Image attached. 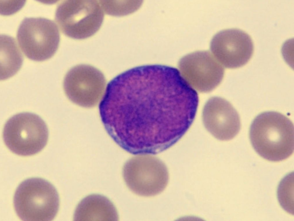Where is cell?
<instances>
[{"label": "cell", "mask_w": 294, "mask_h": 221, "mask_svg": "<svg viewBox=\"0 0 294 221\" xmlns=\"http://www.w3.org/2000/svg\"><path fill=\"white\" fill-rule=\"evenodd\" d=\"M104 18L99 1L65 0L56 9L55 19L66 36L77 39L89 37L100 28Z\"/></svg>", "instance_id": "5"}, {"label": "cell", "mask_w": 294, "mask_h": 221, "mask_svg": "<svg viewBox=\"0 0 294 221\" xmlns=\"http://www.w3.org/2000/svg\"><path fill=\"white\" fill-rule=\"evenodd\" d=\"M249 136L256 152L268 161H282L293 152V123L279 112H265L257 116L251 124Z\"/></svg>", "instance_id": "2"}, {"label": "cell", "mask_w": 294, "mask_h": 221, "mask_svg": "<svg viewBox=\"0 0 294 221\" xmlns=\"http://www.w3.org/2000/svg\"><path fill=\"white\" fill-rule=\"evenodd\" d=\"M178 67L185 80L192 87L202 92L216 88L222 81L224 69L210 52L197 51L179 60Z\"/></svg>", "instance_id": "9"}, {"label": "cell", "mask_w": 294, "mask_h": 221, "mask_svg": "<svg viewBox=\"0 0 294 221\" xmlns=\"http://www.w3.org/2000/svg\"><path fill=\"white\" fill-rule=\"evenodd\" d=\"M106 83L99 70L87 64L76 65L71 68L64 78L63 87L68 98L74 103L86 107L98 102Z\"/></svg>", "instance_id": "8"}, {"label": "cell", "mask_w": 294, "mask_h": 221, "mask_svg": "<svg viewBox=\"0 0 294 221\" xmlns=\"http://www.w3.org/2000/svg\"><path fill=\"white\" fill-rule=\"evenodd\" d=\"M119 216L113 203L107 197L93 194L83 199L74 215L75 221H117Z\"/></svg>", "instance_id": "12"}, {"label": "cell", "mask_w": 294, "mask_h": 221, "mask_svg": "<svg viewBox=\"0 0 294 221\" xmlns=\"http://www.w3.org/2000/svg\"><path fill=\"white\" fill-rule=\"evenodd\" d=\"M1 80L14 75L21 67L22 54L15 39L9 36L0 35Z\"/></svg>", "instance_id": "13"}, {"label": "cell", "mask_w": 294, "mask_h": 221, "mask_svg": "<svg viewBox=\"0 0 294 221\" xmlns=\"http://www.w3.org/2000/svg\"><path fill=\"white\" fill-rule=\"evenodd\" d=\"M202 119L207 130L220 140L232 139L240 129L239 114L229 102L221 98L214 97L208 100L203 108Z\"/></svg>", "instance_id": "11"}, {"label": "cell", "mask_w": 294, "mask_h": 221, "mask_svg": "<svg viewBox=\"0 0 294 221\" xmlns=\"http://www.w3.org/2000/svg\"><path fill=\"white\" fill-rule=\"evenodd\" d=\"M13 205L17 215L22 220L50 221L58 211L59 197L50 182L40 178H31L17 187Z\"/></svg>", "instance_id": "3"}, {"label": "cell", "mask_w": 294, "mask_h": 221, "mask_svg": "<svg viewBox=\"0 0 294 221\" xmlns=\"http://www.w3.org/2000/svg\"><path fill=\"white\" fill-rule=\"evenodd\" d=\"M210 49L223 66L233 69L241 67L249 61L254 47L247 33L240 29L231 28L216 34L211 41Z\"/></svg>", "instance_id": "10"}, {"label": "cell", "mask_w": 294, "mask_h": 221, "mask_svg": "<svg viewBox=\"0 0 294 221\" xmlns=\"http://www.w3.org/2000/svg\"><path fill=\"white\" fill-rule=\"evenodd\" d=\"M131 108L141 137H150L174 129L178 114L177 100L164 74L137 75Z\"/></svg>", "instance_id": "1"}, {"label": "cell", "mask_w": 294, "mask_h": 221, "mask_svg": "<svg viewBox=\"0 0 294 221\" xmlns=\"http://www.w3.org/2000/svg\"><path fill=\"white\" fill-rule=\"evenodd\" d=\"M19 45L29 59L42 61L51 58L60 41L58 27L53 21L42 17H26L20 23L17 33Z\"/></svg>", "instance_id": "7"}, {"label": "cell", "mask_w": 294, "mask_h": 221, "mask_svg": "<svg viewBox=\"0 0 294 221\" xmlns=\"http://www.w3.org/2000/svg\"><path fill=\"white\" fill-rule=\"evenodd\" d=\"M125 164L122 174L124 181L133 193L149 197L161 193L166 187L169 174L165 163L154 156L141 154Z\"/></svg>", "instance_id": "6"}, {"label": "cell", "mask_w": 294, "mask_h": 221, "mask_svg": "<svg viewBox=\"0 0 294 221\" xmlns=\"http://www.w3.org/2000/svg\"><path fill=\"white\" fill-rule=\"evenodd\" d=\"M47 127L38 115L28 112L17 114L6 123L3 132L4 143L12 152L22 156L34 155L46 146Z\"/></svg>", "instance_id": "4"}]
</instances>
